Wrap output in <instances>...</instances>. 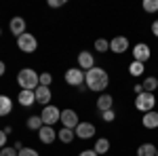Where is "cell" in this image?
I'll return each mask as SVG.
<instances>
[{
	"instance_id": "cell-36",
	"label": "cell",
	"mask_w": 158,
	"mask_h": 156,
	"mask_svg": "<svg viewBox=\"0 0 158 156\" xmlns=\"http://www.w3.org/2000/svg\"><path fill=\"white\" fill-rule=\"evenodd\" d=\"M4 74H6V63H4V61L0 59V78H2Z\"/></svg>"
},
{
	"instance_id": "cell-1",
	"label": "cell",
	"mask_w": 158,
	"mask_h": 156,
	"mask_svg": "<svg viewBox=\"0 0 158 156\" xmlns=\"http://www.w3.org/2000/svg\"><path fill=\"white\" fill-rule=\"evenodd\" d=\"M85 86L93 93H99V95L106 93L110 86V74L103 68H91L85 74Z\"/></svg>"
},
{
	"instance_id": "cell-4",
	"label": "cell",
	"mask_w": 158,
	"mask_h": 156,
	"mask_svg": "<svg viewBox=\"0 0 158 156\" xmlns=\"http://www.w3.org/2000/svg\"><path fill=\"white\" fill-rule=\"evenodd\" d=\"M85 70H80V68H68L65 74H63V78H65V84H70L74 89H80V86H85Z\"/></svg>"
},
{
	"instance_id": "cell-21",
	"label": "cell",
	"mask_w": 158,
	"mask_h": 156,
	"mask_svg": "<svg viewBox=\"0 0 158 156\" xmlns=\"http://www.w3.org/2000/svg\"><path fill=\"white\" fill-rule=\"evenodd\" d=\"M25 127H27L30 131H36L38 133L42 127H44V124H42V118H40V114H32L30 118L25 120Z\"/></svg>"
},
{
	"instance_id": "cell-39",
	"label": "cell",
	"mask_w": 158,
	"mask_h": 156,
	"mask_svg": "<svg viewBox=\"0 0 158 156\" xmlns=\"http://www.w3.org/2000/svg\"><path fill=\"white\" fill-rule=\"evenodd\" d=\"M0 36H2V27H0Z\"/></svg>"
},
{
	"instance_id": "cell-2",
	"label": "cell",
	"mask_w": 158,
	"mask_h": 156,
	"mask_svg": "<svg viewBox=\"0 0 158 156\" xmlns=\"http://www.w3.org/2000/svg\"><path fill=\"white\" fill-rule=\"evenodd\" d=\"M17 84L21 86V91H36L40 86V74L34 68H23L17 72Z\"/></svg>"
},
{
	"instance_id": "cell-11",
	"label": "cell",
	"mask_w": 158,
	"mask_h": 156,
	"mask_svg": "<svg viewBox=\"0 0 158 156\" xmlns=\"http://www.w3.org/2000/svg\"><path fill=\"white\" fill-rule=\"evenodd\" d=\"M9 30H11V34L15 38H19L21 34L27 32V23H25L23 17H13L11 21H9Z\"/></svg>"
},
{
	"instance_id": "cell-17",
	"label": "cell",
	"mask_w": 158,
	"mask_h": 156,
	"mask_svg": "<svg viewBox=\"0 0 158 156\" xmlns=\"http://www.w3.org/2000/svg\"><path fill=\"white\" fill-rule=\"evenodd\" d=\"M17 101H19V106H21V108H30V106H34V103H36V95H34V91H19Z\"/></svg>"
},
{
	"instance_id": "cell-10",
	"label": "cell",
	"mask_w": 158,
	"mask_h": 156,
	"mask_svg": "<svg viewBox=\"0 0 158 156\" xmlns=\"http://www.w3.org/2000/svg\"><path fill=\"white\" fill-rule=\"evenodd\" d=\"M129 48H131V42H129V38H127V36H114L112 40H110V51L116 53V55L127 53Z\"/></svg>"
},
{
	"instance_id": "cell-28",
	"label": "cell",
	"mask_w": 158,
	"mask_h": 156,
	"mask_svg": "<svg viewBox=\"0 0 158 156\" xmlns=\"http://www.w3.org/2000/svg\"><path fill=\"white\" fill-rule=\"evenodd\" d=\"M17 156H40V154H38L34 148H30V145H23V148L19 150V154H17Z\"/></svg>"
},
{
	"instance_id": "cell-41",
	"label": "cell",
	"mask_w": 158,
	"mask_h": 156,
	"mask_svg": "<svg viewBox=\"0 0 158 156\" xmlns=\"http://www.w3.org/2000/svg\"><path fill=\"white\" fill-rule=\"evenodd\" d=\"M106 156H110V154H106Z\"/></svg>"
},
{
	"instance_id": "cell-27",
	"label": "cell",
	"mask_w": 158,
	"mask_h": 156,
	"mask_svg": "<svg viewBox=\"0 0 158 156\" xmlns=\"http://www.w3.org/2000/svg\"><path fill=\"white\" fill-rule=\"evenodd\" d=\"M51 82H53V74L51 72H42L40 74V84H42V86H51Z\"/></svg>"
},
{
	"instance_id": "cell-3",
	"label": "cell",
	"mask_w": 158,
	"mask_h": 156,
	"mask_svg": "<svg viewBox=\"0 0 158 156\" xmlns=\"http://www.w3.org/2000/svg\"><path fill=\"white\" fill-rule=\"evenodd\" d=\"M135 108L139 110L141 114H146V112H152V110L156 108V95L154 93H139V95H135Z\"/></svg>"
},
{
	"instance_id": "cell-30",
	"label": "cell",
	"mask_w": 158,
	"mask_h": 156,
	"mask_svg": "<svg viewBox=\"0 0 158 156\" xmlns=\"http://www.w3.org/2000/svg\"><path fill=\"white\" fill-rule=\"evenodd\" d=\"M17 154H19V152H17L13 145H4V148L0 150V156H17Z\"/></svg>"
},
{
	"instance_id": "cell-18",
	"label": "cell",
	"mask_w": 158,
	"mask_h": 156,
	"mask_svg": "<svg viewBox=\"0 0 158 156\" xmlns=\"http://www.w3.org/2000/svg\"><path fill=\"white\" fill-rule=\"evenodd\" d=\"M110 148H112V144H110L108 137H97L95 144H93V150H95L99 156H106L110 152Z\"/></svg>"
},
{
	"instance_id": "cell-20",
	"label": "cell",
	"mask_w": 158,
	"mask_h": 156,
	"mask_svg": "<svg viewBox=\"0 0 158 156\" xmlns=\"http://www.w3.org/2000/svg\"><path fill=\"white\" fill-rule=\"evenodd\" d=\"M141 86H143L146 93H156L158 91V78L156 76H146V78L141 80Z\"/></svg>"
},
{
	"instance_id": "cell-38",
	"label": "cell",
	"mask_w": 158,
	"mask_h": 156,
	"mask_svg": "<svg viewBox=\"0 0 158 156\" xmlns=\"http://www.w3.org/2000/svg\"><path fill=\"white\" fill-rule=\"evenodd\" d=\"M4 133H6V135H11V133H13V127H9V124H6V127H4Z\"/></svg>"
},
{
	"instance_id": "cell-16",
	"label": "cell",
	"mask_w": 158,
	"mask_h": 156,
	"mask_svg": "<svg viewBox=\"0 0 158 156\" xmlns=\"http://www.w3.org/2000/svg\"><path fill=\"white\" fill-rule=\"evenodd\" d=\"M141 127H143V129H148V131L158 129V112H156V110L146 112V114L141 116Z\"/></svg>"
},
{
	"instance_id": "cell-34",
	"label": "cell",
	"mask_w": 158,
	"mask_h": 156,
	"mask_svg": "<svg viewBox=\"0 0 158 156\" xmlns=\"http://www.w3.org/2000/svg\"><path fill=\"white\" fill-rule=\"evenodd\" d=\"M152 36H154V38H158V19L154 21V23H152Z\"/></svg>"
},
{
	"instance_id": "cell-31",
	"label": "cell",
	"mask_w": 158,
	"mask_h": 156,
	"mask_svg": "<svg viewBox=\"0 0 158 156\" xmlns=\"http://www.w3.org/2000/svg\"><path fill=\"white\" fill-rule=\"evenodd\" d=\"M63 4H65V0H49L51 9H59V6H63Z\"/></svg>"
},
{
	"instance_id": "cell-8",
	"label": "cell",
	"mask_w": 158,
	"mask_h": 156,
	"mask_svg": "<svg viewBox=\"0 0 158 156\" xmlns=\"http://www.w3.org/2000/svg\"><path fill=\"white\" fill-rule=\"evenodd\" d=\"M131 53H133V61H139V63H146V61H150V57H152V48H150V44H146V42H137V44L131 48Z\"/></svg>"
},
{
	"instance_id": "cell-19",
	"label": "cell",
	"mask_w": 158,
	"mask_h": 156,
	"mask_svg": "<svg viewBox=\"0 0 158 156\" xmlns=\"http://www.w3.org/2000/svg\"><path fill=\"white\" fill-rule=\"evenodd\" d=\"M13 112V99L9 95H0V118L9 116Z\"/></svg>"
},
{
	"instance_id": "cell-12",
	"label": "cell",
	"mask_w": 158,
	"mask_h": 156,
	"mask_svg": "<svg viewBox=\"0 0 158 156\" xmlns=\"http://www.w3.org/2000/svg\"><path fill=\"white\" fill-rule=\"evenodd\" d=\"M78 68L89 72L91 68H95V55L91 51H80L78 53Z\"/></svg>"
},
{
	"instance_id": "cell-5",
	"label": "cell",
	"mask_w": 158,
	"mask_h": 156,
	"mask_svg": "<svg viewBox=\"0 0 158 156\" xmlns=\"http://www.w3.org/2000/svg\"><path fill=\"white\" fill-rule=\"evenodd\" d=\"M17 48L21 51V53H25V55H30V53H34L38 48V40L34 34H30V32H25V34H21V36L17 38Z\"/></svg>"
},
{
	"instance_id": "cell-26",
	"label": "cell",
	"mask_w": 158,
	"mask_h": 156,
	"mask_svg": "<svg viewBox=\"0 0 158 156\" xmlns=\"http://www.w3.org/2000/svg\"><path fill=\"white\" fill-rule=\"evenodd\" d=\"M95 51H97V53H108L110 51V40L97 38V40H95Z\"/></svg>"
},
{
	"instance_id": "cell-29",
	"label": "cell",
	"mask_w": 158,
	"mask_h": 156,
	"mask_svg": "<svg viewBox=\"0 0 158 156\" xmlns=\"http://www.w3.org/2000/svg\"><path fill=\"white\" fill-rule=\"evenodd\" d=\"M101 120H103V122H114V120H116V112H114V110L101 112Z\"/></svg>"
},
{
	"instance_id": "cell-9",
	"label": "cell",
	"mask_w": 158,
	"mask_h": 156,
	"mask_svg": "<svg viewBox=\"0 0 158 156\" xmlns=\"http://www.w3.org/2000/svg\"><path fill=\"white\" fill-rule=\"evenodd\" d=\"M61 124L65 127V129H76L78 127V122H80V118H78V112L72 108H65V110H61V120H59Z\"/></svg>"
},
{
	"instance_id": "cell-32",
	"label": "cell",
	"mask_w": 158,
	"mask_h": 156,
	"mask_svg": "<svg viewBox=\"0 0 158 156\" xmlns=\"http://www.w3.org/2000/svg\"><path fill=\"white\" fill-rule=\"evenodd\" d=\"M6 137H9V135L4 133V129H0V150H2V148L6 145Z\"/></svg>"
},
{
	"instance_id": "cell-35",
	"label": "cell",
	"mask_w": 158,
	"mask_h": 156,
	"mask_svg": "<svg viewBox=\"0 0 158 156\" xmlns=\"http://www.w3.org/2000/svg\"><path fill=\"white\" fill-rule=\"evenodd\" d=\"M133 93H135V95L143 93V86H141V84H133Z\"/></svg>"
},
{
	"instance_id": "cell-15",
	"label": "cell",
	"mask_w": 158,
	"mask_h": 156,
	"mask_svg": "<svg viewBox=\"0 0 158 156\" xmlns=\"http://www.w3.org/2000/svg\"><path fill=\"white\" fill-rule=\"evenodd\" d=\"M95 108L99 112H108V110H114V97L110 95V93H101L97 97V101H95Z\"/></svg>"
},
{
	"instance_id": "cell-7",
	"label": "cell",
	"mask_w": 158,
	"mask_h": 156,
	"mask_svg": "<svg viewBox=\"0 0 158 156\" xmlns=\"http://www.w3.org/2000/svg\"><path fill=\"white\" fill-rule=\"evenodd\" d=\"M74 133H76V137H78V139H91V137H95L97 127H95L91 120H80V122H78V127L74 129Z\"/></svg>"
},
{
	"instance_id": "cell-22",
	"label": "cell",
	"mask_w": 158,
	"mask_h": 156,
	"mask_svg": "<svg viewBox=\"0 0 158 156\" xmlns=\"http://www.w3.org/2000/svg\"><path fill=\"white\" fill-rule=\"evenodd\" d=\"M74 137H76V133L72 129H65V127H61L59 131H57V139H59L61 144H72Z\"/></svg>"
},
{
	"instance_id": "cell-40",
	"label": "cell",
	"mask_w": 158,
	"mask_h": 156,
	"mask_svg": "<svg viewBox=\"0 0 158 156\" xmlns=\"http://www.w3.org/2000/svg\"><path fill=\"white\" fill-rule=\"evenodd\" d=\"M156 156H158V150H156Z\"/></svg>"
},
{
	"instance_id": "cell-14",
	"label": "cell",
	"mask_w": 158,
	"mask_h": 156,
	"mask_svg": "<svg viewBox=\"0 0 158 156\" xmlns=\"http://www.w3.org/2000/svg\"><path fill=\"white\" fill-rule=\"evenodd\" d=\"M34 95H36V103L40 106H49L51 99H53V93H51V86H38L36 91H34Z\"/></svg>"
},
{
	"instance_id": "cell-6",
	"label": "cell",
	"mask_w": 158,
	"mask_h": 156,
	"mask_svg": "<svg viewBox=\"0 0 158 156\" xmlns=\"http://www.w3.org/2000/svg\"><path fill=\"white\" fill-rule=\"evenodd\" d=\"M40 118H42V124L53 127L55 122H59V120H61V110L57 108V106L49 103V106H44V108H42V112H40Z\"/></svg>"
},
{
	"instance_id": "cell-25",
	"label": "cell",
	"mask_w": 158,
	"mask_h": 156,
	"mask_svg": "<svg viewBox=\"0 0 158 156\" xmlns=\"http://www.w3.org/2000/svg\"><path fill=\"white\" fill-rule=\"evenodd\" d=\"M141 9L146 13H158V0H143Z\"/></svg>"
},
{
	"instance_id": "cell-37",
	"label": "cell",
	"mask_w": 158,
	"mask_h": 156,
	"mask_svg": "<svg viewBox=\"0 0 158 156\" xmlns=\"http://www.w3.org/2000/svg\"><path fill=\"white\" fill-rule=\"evenodd\" d=\"M13 148H15V150H17V152H19V150H21V148H23V144H21V141H15V144H13Z\"/></svg>"
},
{
	"instance_id": "cell-13",
	"label": "cell",
	"mask_w": 158,
	"mask_h": 156,
	"mask_svg": "<svg viewBox=\"0 0 158 156\" xmlns=\"http://www.w3.org/2000/svg\"><path fill=\"white\" fill-rule=\"evenodd\" d=\"M38 139H40V144H44V145H51V144H55L57 141V131L53 129V127H42L40 131H38Z\"/></svg>"
},
{
	"instance_id": "cell-23",
	"label": "cell",
	"mask_w": 158,
	"mask_h": 156,
	"mask_svg": "<svg viewBox=\"0 0 158 156\" xmlns=\"http://www.w3.org/2000/svg\"><path fill=\"white\" fill-rule=\"evenodd\" d=\"M156 145L152 144V141H146V144H141L137 148V156H156Z\"/></svg>"
},
{
	"instance_id": "cell-24",
	"label": "cell",
	"mask_w": 158,
	"mask_h": 156,
	"mask_svg": "<svg viewBox=\"0 0 158 156\" xmlns=\"http://www.w3.org/2000/svg\"><path fill=\"white\" fill-rule=\"evenodd\" d=\"M146 72V63H139V61H131V65H129V74L137 78V76H141V74Z\"/></svg>"
},
{
	"instance_id": "cell-33",
	"label": "cell",
	"mask_w": 158,
	"mask_h": 156,
	"mask_svg": "<svg viewBox=\"0 0 158 156\" xmlns=\"http://www.w3.org/2000/svg\"><path fill=\"white\" fill-rule=\"evenodd\" d=\"M78 156H99V154L93 150V148H91V150H80V152H78Z\"/></svg>"
}]
</instances>
